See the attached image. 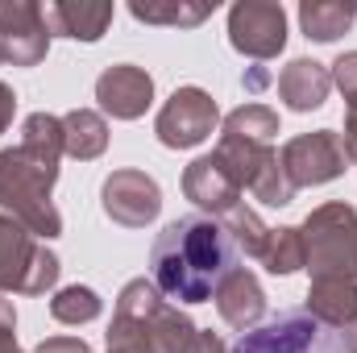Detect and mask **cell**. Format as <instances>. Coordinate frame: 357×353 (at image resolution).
Returning <instances> with one entry per match:
<instances>
[{"mask_svg": "<svg viewBox=\"0 0 357 353\" xmlns=\"http://www.w3.org/2000/svg\"><path fill=\"white\" fill-rule=\"evenodd\" d=\"M63 163V117L29 112L21 121V142L0 150V208L21 220L38 241L63 233V216L54 208V183Z\"/></svg>", "mask_w": 357, "mask_h": 353, "instance_id": "6da1fadb", "label": "cell"}, {"mask_svg": "<svg viewBox=\"0 0 357 353\" xmlns=\"http://www.w3.org/2000/svg\"><path fill=\"white\" fill-rule=\"evenodd\" d=\"M241 266V254L229 229L216 216H178L150 250V283L171 303H208L229 270Z\"/></svg>", "mask_w": 357, "mask_h": 353, "instance_id": "7a4b0ae2", "label": "cell"}, {"mask_svg": "<svg viewBox=\"0 0 357 353\" xmlns=\"http://www.w3.org/2000/svg\"><path fill=\"white\" fill-rule=\"evenodd\" d=\"M195 333V320L178 312V303H171L150 278H129L116 295L104 353H187Z\"/></svg>", "mask_w": 357, "mask_h": 353, "instance_id": "3957f363", "label": "cell"}, {"mask_svg": "<svg viewBox=\"0 0 357 353\" xmlns=\"http://www.w3.org/2000/svg\"><path fill=\"white\" fill-rule=\"evenodd\" d=\"M312 278H357V208L333 200L299 225Z\"/></svg>", "mask_w": 357, "mask_h": 353, "instance_id": "277c9868", "label": "cell"}, {"mask_svg": "<svg viewBox=\"0 0 357 353\" xmlns=\"http://www.w3.org/2000/svg\"><path fill=\"white\" fill-rule=\"evenodd\" d=\"M59 254L46 250L21 220L0 212V295H46L59 283Z\"/></svg>", "mask_w": 357, "mask_h": 353, "instance_id": "5b68a950", "label": "cell"}, {"mask_svg": "<svg viewBox=\"0 0 357 353\" xmlns=\"http://www.w3.org/2000/svg\"><path fill=\"white\" fill-rule=\"evenodd\" d=\"M216 163L233 175V183L241 191H254V200H262L270 208H287L295 200V187L291 179L282 175L278 167V150L270 142H245V137H229L220 133L216 142Z\"/></svg>", "mask_w": 357, "mask_h": 353, "instance_id": "8992f818", "label": "cell"}, {"mask_svg": "<svg viewBox=\"0 0 357 353\" xmlns=\"http://www.w3.org/2000/svg\"><path fill=\"white\" fill-rule=\"evenodd\" d=\"M229 353H345L341 329H324L303 308H282L258 329L241 333Z\"/></svg>", "mask_w": 357, "mask_h": 353, "instance_id": "52a82bcc", "label": "cell"}, {"mask_svg": "<svg viewBox=\"0 0 357 353\" xmlns=\"http://www.w3.org/2000/svg\"><path fill=\"white\" fill-rule=\"evenodd\" d=\"M278 167H282V175L291 179L295 191L299 187H320V183H333V179L345 175L349 150H345L337 129H312V133L291 137L278 150Z\"/></svg>", "mask_w": 357, "mask_h": 353, "instance_id": "ba28073f", "label": "cell"}, {"mask_svg": "<svg viewBox=\"0 0 357 353\" xmlns=\"http://www.w3.org/2000/svg\"><path fill=\"white\" fill-rule=\"evenodd\" d=\"M220 125V108L216 100L204 88H175L171 100L158 108V121H154V133L167 150H195L204 146Z\"/></svg>", "mask_w": 357, "mask_h": 353, "instance_id": "9c48e42d", "label": "cell"}, {"mask_svg": "<svg viewBox=\"0 0 357 353\" xmlns=\"http://www.w3.org/2000/svg\"><path fill=\"white\" fill-rule=\"evenodd\" d=\"M229 46L254 63L278 59L287 46V8L274 0H237L229 8Z\"/></svg>", "mask_w": 357, "mask_h": 353, "instance_id": "30bf717a", "label": "cell"}, {"mask_svg": "<svg viewBox=\"0 0 357 353\" xmlns=\"http://www.w3.org/2000/svg\"><path fill=\"white\" fill-rule=\"evenodd\" d=\"M100 208L121 229H146L162 212V187L146 171H112L100 187Z\"/></svg>", "mask_w": 357, "mask_h": 353, "instance_id": "8fae6325", "label": "cell"}, {"mask_svg": "<svg viewBox=\"0 0 357 353\" xmlns=\"http://www.w3.org/2000/svg\"><path fill=\"white\" fill-rule=\"evenodd\" d=\"M50 54V29L38 0H0V63L38 67Z\"/></svg>", "mask_w": 357, "mask_h": 353, "instance_id": "7c38bea8", "label": "cell"}, {"mask_svg": "<svg viewBox=\"0 0 357 353\" xmlns=\"http://www.w3.org/2000/svg\"><path fill=\"white\" fill-rule=\"evenodd\" d=\"M96 100H100V112H108L112 121H137L154 104V80L137 63H116V67L100 71Z\"/></svg>", "mask_w": 357, "mask_h": 353, "instance_id": "4fadbf2b", "label": "cell"}, {"mask_svg": "<svg viewBox=\"0 0 357 353\" xmlns=\"http://www.w3.org/2000/svg\"><path fill=\"white\" fill-rule=\"evenodd\" d=\"M212 299H216L220 320H225L229 329H237V333H250V329H258V324L266 320V291H262V283L254 278V270H245V266L229 270V274L220 278V287H216Z\"/></svg>", "mask_w": 357, "mask_h": 353, "instance_id": "5bb4252c", "label": "cell"}, {"mask_svg": "<svg viewBox=\"0 0 357 353\" xmlns=\"http://www.w3.org/2000/svg\"><path fill=\"white\" fill-rule=\"evenodd\" d=\"M183 195L204 212V216H225L229 208L241 204V187L233 183V175L216 163V154H204L195 158L187 171H183Z\"/></svg>", "mask_w": 357, "mask_h": 353, "instance_id": "9a60e30c", "label": "cell"}, {"mask_svg": "<svg viewBox=\"0 0 357 353\" xmlns=\"http://www.w3.org/2000/svg\"><path fill=\"white\" fill-rule=\"evenodd\" d=\"M112 17H116V4H88V0L42 4V21L50 38H71V42H100Z\"/></svg>", "mask_w": 357, "mask_h": 353, "instance_id": "2e32d148", "label": "cell"}, {"mask_svg": "<svg viewBox=\"0 0 357 353\" xmlns=\"http://www.w3.org/2000/svg\"><path fill=\"white\" fill-rule=\"evenodd\" d=\"M274 88H278V100H282L291 112H312V108H320V104L328 100L333 75H328V67L316 63V59H291V63L278 71Z\"/></svg>", "mask_w": 357, "mask_h": 353, "instance_id": "e0dca14e", "label": "cell"}, {"mask_svg": "<svg viewBox=\"0 0 357 353\" xmlns=\"http://www.w3.org/2000/svg\"><path fill=\"white\" fill-rule=\"evenodd\" d=\"M303 312L324 329H349L357 320V278H312Z\"/></svg>", "mask_w": 357, "mask_h": 353, "instance_id": "ac0fdd59", "label": "cell"}, {"mask_svg": "<svg viewBox=\"0 0 357 353\" xmlns=\"http://www.w3.org/2000/svg\"><path fill=\"white\" fill-rule=\"evenodd\" d=\"M108 150V121L96 108H71L63 117V154L75 163H91Z\"/></svg>", "mask_w": 357, "mask_h": 353, "instance_id": "d6986e66", "label": "cell"}, {"mask_svg": "<svg viewBox=\"0 0 357 353\" xmlns=\"http://www.w3.org/2000/svg\"><path fill=\"white\" fill-rule=\"evenodd\" d=\"M129 13L146 25H175V29H195L216 13V0H133Z\"/></svg>", "mask_w": 357, "mask_h": 353, "instance_id": "ffe728a7", "label": "cell"}, {"mask_svg": "<svg viewBox=\"0 0 357 353\" xmlns=\"http://www.w3.org/2000/svg\"><path fill=\"white\" fill-rule=\"evenodd\" d=\"M354 4H337V0H303L299 4V25H303V38H312V42H337L341 33L354 29Z\"/></svg>", "mask_w": 357, "mask_h": 353, "instance_id": "44dd1931", "label": "cell"}, {"mask_svg": "<svg viewBox=\"0 0 357 353\" xmlns=\"http://www.w3.org/2000/svg\"><path fill=\"white\" fill-rule=\"evenodd\" d=\"M258 262L266 266L270 274H295V270H303V266H307V254H303V233H299L295 225H278V229H270L266 250H262V258H258Z\"/></svg>", "mask_w": 357, "mask_h": 353, "instance_id": "7402d4cb", "label": "cell"}, {"mask_svg": "<svg viewBox=\"0 0 357 353\" xmlns=\"http://www.w3.org/2000/svg\"><path fill=\"white\" fill-rule=\"evenodd\" d=\"M220 125H225L220 133L245 137V142H270V146H274V137H278V112L266 108V104H241V108H233Z\"/></svg>", "mask_w": 357, "mask_h": 353, "instance_id": "603a6c76", "label": "cell"}, {"mask_svg": "<svg viewBox=\"0 0 357 353\" xmlns=\"http://www.w3.org/2000/svg\"><path fill=\"white\" fill-rule=\"evenodd\" d=\"M100 312H104V299H100L91 287H79V283L59 287V291L50 295V316H54L59 324H91Z\"/></svg>", "mask_w": 357, "mask_h": 353, "instance_id": "cb8c5ba5", "label": "cell"}, {"mask_svg": "<svg viewBox=\"0 0 357 353\" xmlns=\"http://www.w3.org/2000/svg\"><path fill=\"white\" fill-rule=\"evenodd\" d=\"M220 225L229 229V237H233L237 254H245V258H262V250H266L270 229L262 225V216H258L254 208L237 204V208H229V212L220 216Z\"/></svg>", "mask_w": 357, "mask_h": 353, "instance_id": "d4e9b609", "label": "cell"}, {"mask_svg": "<svg viewBox=\"0 0 357 353\" xmlns=\"http://www.w3.org/2000/svg\"><path fill=\"white\" fill-rule=\"evenodd\" d=\"M328 75H333V88H341L345 100H354L357 96V50H345V54L328 67Z\"/></svg>", "mask_w": 357, "mask_h": 353, "instance_id": "484cf974", "label": "cell"}, {"mask_svg": "<svg viewBox=\"0 0 357 353\" xmlns=\"http://www.w3.org/2000/svg\"><path fill=\"white\" fill-rule=\"evenodd\" d=\"M0 353H21L17 345V312L8 299H0Z\"/></svg>", "mask_w": 357, "mask_h": 353, "instance_id": "4316f807", "label": "cell"}, {"mask_svg": "<svg viewBox=\"0 0 357 353\" xmlns=\"http://www.w3.org/2000/svg\"><path fill=\"white\" fill-rule=\"evenodd\" d=\"M33 353H91L84 337H46Z\"/></svg>", "mask_w": 357, "mask_h": 353, "instance_id": "83f0119b", "label": "cell"}, {"mask_svg": "<svg viewBox=\"0 0 357 353\" xmlns=\"http://www.w3.org/2000/svg\"><path fill=\"white\" fill-rule=\"evenodd\" d=\"M13 117H17V91L8 84H0V133L13 125Z\"/></svg>", "mask_w": 357, "mask_h": 353, "instance_id": "f1b7e54d", "label": "cell"}, {"mask_svg": "<svg viewBox=\"0 0 357 353\" xmlns=\"http://www.w3.org/2000/svg\"><path fill=\"white\" fill-rule=\"evenodd\" d=\"M187 353H229V350H225V341H220L216 333H204V329H199V333H195V341H191V350H187Z\"/></svg>", "mask_w": 357, "mask_h": 353, "instance_id": "f546056e", "label": "cell"}, {"mask_svg": "<svg viewBox=\"0 0 357 353\" xmlns=\"http://www.w3.org/2000/svg\"><path fill=\"white\" fill-rule=\"evenodd\" d=\"M245 88L250 91H266L270 88V71L266 67H250V71H245Z\"/></svg>", "mask_w": 357, "mask_h": 353, "instance_id": "4dcf8cb0", "label": "cell"}, {"mask_svg": "<svg viewBox=\"0 0 357 353\" xmlns=\"http://www.w3.org/2000/svg\"><path fill=\"white\" fill-rule=\"evenodd\" d=\"M341 337H345V353H357V320L349 329H341Z\"/></svg>", "mask_w": 357, "mask_h": 353, "instance_id": "1f68e13d", "label": "cell"}]
</instances>
